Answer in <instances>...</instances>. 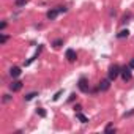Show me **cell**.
<instances>
[{
    "label": "cell",
    "mask_w": 134,
    "mask_h": 134,
    "mask_svg": "<svg viewBox=\"0 0 134 134\" xmlns=\"http://www.w3.org/2000/svg\"><path fill=\"white\" fill-rule=\"evenodd\" d=\"M65 11H66V8H65V7H57V8H52L51 11H47V14H46V16H47V19H55L60 13H65Z\"/></svg>",
    "instance_id": "cell-1"
},
{
    "label": "cell",
    "mask_w": 134,
    "mask_h": 134,
    "mask_svg": "<svg viewBox=\"0 0 134 134\" xmlns=\"http://www.w3.org/2000/svg\"><path fill=\"white\" fill-rule=\"evenodd\" d=\"M120 71H121V68H120V66H117V65L110 66V68H109V79H110V81H115V79L118 77Z\"/></svg>",
    "instance_id": "cell-2"
},
{
    "label": "cell",
    "mask_w": 134,
    "mask_h": 134,
    "mask_svg": "<svg viewBox=\"0 0 134 134\" xmlns=\"http://www.w3.org/2000/svg\"><path fill=\"white\" fill-rule=\"evenodd\" d=\"M77 87H79V90H81V92H84V93H87V92L90 90V87H88V82H87V79H85V77H81V79H79V84H77Z\"/></svg>",
    "instance_id": "cell-3"
},
{
    "label": "cell",
    "mask_w": 134,
    "mask_h": 134,
    "mask_svg": "<svg viewBox=\"0 0 134 134\" xmlns=\"http://www.w3.org/2000/svg\"><path fill=\"white\" fill-rule=\"evenodd\" d=\"M120 74H121V77H123V81L126 82V81H129L131 77H132V74H131V68H121V71H120Z\"/></svg>",
    "instance_id": "cell-4"
},
{
    "label": "cell",
    "mask_w": 134,
    "mask_h": 134,
    "mask_svg": "<svg viewBox=\"0 0 134 134\" xmlns=\"http://www.w3.org/2000/svg\"><path fill=\"white\" fill-rule=\"evenodd\" d=\"M66 58H68V62H76V58H77V54H76V51H73V49H68V51H66Z\"/></svg>",
    "instance_id": "cell-5"
},
{
    "label": "cell",
    "mask_w": 134,
    "mask_h": 134,
    "mask_svg": "<svg viewBox=\"0 0 134 134\" xmlns=\"http://www.w3.org/2000/svg\"><path fill=\"white\" fill-rule=\"evenodd\" d=\"M10 88H11L13 92H19V90L22 88V82H21V81H14V82L10 84Z\"/></svg>",
    "instance_id": "cell-6"
},
{
    "label": "cell",
    "mask_w": 134,
    "mask_h": 134,
    "mask_svg": "<svg viewBox=\"0 0 134 134\" xmlns=\"http://www.w3.org/2000/svg\"><path fill=\"white\" fill-rule=\"evenodd\" d=\"M110 79H106V81H101L99 82V90L101 92H106V90H109V87H110Z\"/></svg>",
    "instance_id": "cell-7"
},
{
    "label": "cell",
    "mask_w": 134,
    "mask_h": 134,
    "mask_svg": "<svg viewBox=\"0 0 134 134\" xmlns=\"http://www.w3.org/2000/svg\"><path fill=\"white\" fill-rule=\"evenodd\" d=\"M41 51H43V46H38V49H36V52L33 54V57H32V58H29V60L25 62V66H29V65H30V63H32V62H33V60L40 55V52H41Z\"/></svg>",
    "instance_id": "cell-8"
},
{
    "label": "cell",
    "mask_w": 134,
    "mask_h": 134,
    "mask_svg": "<svg viewBox=\"0 0 134 134\" xmlns=\"http://www.w3.org/2000/svg\"><path fill=\"white\" fill-rule=\"evenodd\" d=\"M10 74H11L13 77H18V76L21 74V68H18V66H14V68H11V70H10Z\"/></svg>",
    "instance_id": "cell-9"
},
{
    "label": "cell",
    "mask_w": 134,
    "mask_h": 134,
    "mask_svg": "<svg viewBox=\"0 0 134 134\" xmlns=\"http://www.w3.org/2000/svg\"><path fill=\"white\" fill-rule=\"evenodd\" d=\"M128 35H129V30L126 29V30H121V32H118V35H117V38H128Z\"/></svg>",
    "instance_id": "cell-10"
},
{
    "label": "cell",
    "mask_w": 134,
    "mask_h": 134,
    "mask_svg": "<svg viewBox=\"0 0 134 134\" xmlns=\"http://www.w3.org/2000/svg\"><path fill=\"white\" fill-rule=\"evenodd\" d=\"M76 117H77V118H79L82 123H87V121H88V118H87L84 114H81V112H77V114H76Z\"/></svg>",
    "instance_id": "cell-11"
},
{
    "label": "cell",
    "mask_w": 134,
    "mask_h": 134,
    "mask_svg": "<svg viewBox=\"0 0 134 134\" xmlns=\"http://www.w3.org/2000/svg\"><path fill=\"white\" fill-rule=\"evenodd\" d=\"M115 131H117V129H115V126H114V125H107V126H106V129H104V132H107V134H109V132H115Z\"/></svg>",
    "instance_id": "cell-12"
},
{
    "label": "cell",
    "mask_w": 134,
    "mask_h": 134,
    "mask_svg": "<svg viewBox=\"0 0 134 134\" xmlns=\"http://www.w3.org/2000/svg\"><path fill=\"white\" fill-rule=\"evenodd\" d=\"M35 96H38V93H36V92H32V93L25 95V101H30V99H33Z\"/></svg>",
    "instance_id": "cell-13"
},
{
    "label": "cell",
    "mask_w": 134,
    "mask_h": 134,
    "mask_svg": "<svg viewBox=\"0 0 134 134\" xmlns=\"http://www.w3.org/2000/svg\"><path fill=\"white\" fill-rule=\"evenodd\" d=\"M36 114H38L40 117H46V110H44L43 107H38V109H36Z\"/></svg>",
    "instance_id": "cell-14"
},
{
    "label": "cell",
    "mask_w": 134,
    "mask_h": 134,
    "mask_svg": "<svg viewBox=\"0 0 134 134\" xmlns=\"http://www.w3.org/2000/svg\"><path fill=\"white\" fill-rule=\"evenodd\" d=\"M27 2H29V0H16L14 3H16V7H24Z\"/></svg>",
    "instance_id": "cell-15"
},
{
    "label": "cell",
    "mask_w": 134,
    "mask_h": 134,
    "mask_svg": "<svg viewBox=\"0 0 134 134\" xmlns=\"http://www.w3.org/2000/svg\"><path fill=\"white\" fill-rule=\"evenodd\" d=\"M62 44H63V40H57V41H54V47H57V49H58Z\"/></svg>",
    "instance_id": "cell-16"
},
{
    "label": "cell",
    "mask_w": 134,
    "mask_h": 134,
    "mask_svg": "<svg viewBox=\"0 0 134 134\" xmlns=\"http://www.w3.org/2000/svg\"><path fill=\"white\" fill-rule=\"evenodd\" d=\"M7 40H8V36H7V35H2V38H0V43L5 44V43H7Z\"/></svg>",
    "instance_id": "cell-17"
},
{
    "label": "cell",
    "mask_w": 134,
    "mask_h": 134,
    "mask_svg": "<svg viewBox=\"0 0 134 134\" xmlns=\"http://www.w3.org/2000/svg\"><path fill=\"white\" fill-rule=\"evenodd\" d=\"M60 95H62V90H60V92H57V93H55V96H54V101H57V99H58V98H60Z\"/></svg>",
    "instance_id": "cell-18"
},
{
    "label": "cell",
    "mask_w": 134,
    "mask_h": 134,
    "mask_svg": "<svg viewBox=\"0 0 134 134\" xmlns=\"http://www.w3.org/2000/svg\"><path fill=\"white\" fill-rule=\"evenodd\" d=\"M129 68H132V70H134V58L129 62Z\"/></svg>",
    "instance_id": "cell-19"
}]
</instances>
